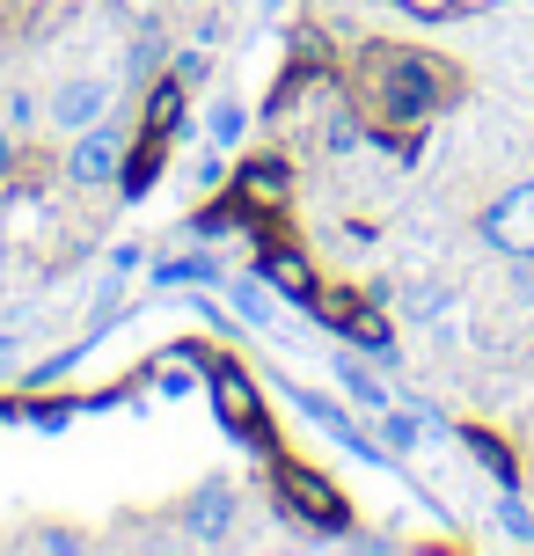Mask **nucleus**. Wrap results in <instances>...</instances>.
I'll return each instance as SVG.
<instances>
[{"label":"nucleus","instance_id":"obj_15","mask_svg":"<svg viewBox=\"0 0 534 556\" xmlns=\"http://www.w3.org/2000/svg\"><path fill=\"white\" fill-rule=\"evenodd\" d=\"M176 111H183V81H162L147 96V125H154V132H176Z\"/></svg>","mask_w":534,"mask_h":556},{"label":"nucleus","instance_id":"obj_21","mask_svg":"<svg viewBox=\"0 0 534 556\" xmlns=\"http://www.w3.org/2000/svg\"><path fill=\"white\" fill-rule=\"evenodd\" d=\"M8 162H15V132L0 125V176H8Z\"/></svg>","mask_w":534,"mask_h":556},{"label":"nucleus","instance_id":"obj_4","mask_svg":"<svg viewBox=\"0 0 534 556\" xmlns=\"http://www.w3.org/2000/svg\"><path fill=\"white\" fill-rule=\"evenodd\" d=\"M483 242L498 256H534V184H512L498 205H483Z\"/></svg>","mask_w":534,"mask_h":556},{"label":"nucleus","instance_id":"obj_10","mask_svg":"<svg viewBox=\"0 0 534 556\" xmlns=\"http://www.w3.org/2000/svg\"><path fill=\"white\" fill-rule=\"evenodd\" d=\"M285 198V162H250L242 176H234V205H279Z\"/></svg>","mask_w":534,"mask_h":556},{"label":"nucleus","instance_id":"obj_23","mask_svg":"<svg viewBox=\"0 0 534 556\" xmlns=\"http://www.w3.org/2000/svg\"><path fill=\"white\" fill-rule=\"evenodd\" d=\"M264 8H279V0H264Z\"/></svg>","mask_w":534,"mask_h":556},{"label":"nucleus","instance_id":"obj_6","mask_svg":"<svg viewBox=\"0 0 534 556\" xmlns=\"http://www.w3.org/2000/svg\"><path fill=\"white\" fill-rule=\"evenodd\" d=\"M256 278H264V286H279L285 301H301V307H315V293H322V286H315V271H308V256L285 250V242H264V256H256Z\"/></svg>","mask_w":534,"mask_h":556},{"label":"nucleus","instance_id":"obj_12","mask_svg":"<svg viewBox=\"0 0 534 556\" xmlns=\"http://www.w3.org/2000/svg\"><path fill=\"white\" fill-rule=\"evenodd\" d=\"M338 381L352 389V403H366V410H389V389H381V381H373L359 359H338Z\"/></svg>","mask_w":534,"mask_h":556},{"label":"nucleus","instance_id":"obj_22","mask_svg":"<svg viewBox=\"0 0 534 556\" xmlns=\"http://www.w3.org/2000/svg\"><path fill=\"white\" fill-rule=\"evenodd\" d=\"M8 359H15V337H0V366H8Z\"/></svg>","mask_w":534,"mask_h":556},{"label":"nucleus","instance_id":"obj_8","mask_svg":"<svg viewBox=\"0 0 534 556\" xmlns=\"http://www.w3.org/2000/svg\"><path fill=\"white\" fill-rule=\"evenodd\" d=\"M117 168H125V154H117L111 125H88V132L74 139V154H66V176H74V184H111Z\"/></svg>","mask_w":534,"mask_h":556},{"label":"nucleus","instance_id":"obj_3","mask_svg":"<svg viewBox=\"0 0 534 556\" xmlns=\"http://www.w3.org/2000/svg\"><path fill=\"white\" fill-rule=\"evenodd\" d=\"M205 389H213V410H220V425L234 432V440L264 446V403H256V389L242 381V366L213 359V366H205Z\"/></svg>","mask_w":534,"mask_h":556},{"label":"nucleus","instance_id":"obj_13","mask_svg":"<svg viewBox=\"0 0 534 556\" xmlns=\"http://www.w3.org/2000/svg\"><path fill=\"white\" fill-rule=\"evenodd\" d=\"M469 454H476V462H483L491 476H498L506 491H520V469H512V454H506L498 440H491V432H469Z\"/></svg>","mask_w":534,"mask_h":556},{"label":"nucleus","instance_id":"obj_20","mask_svg":"<svg viewBox=\"0 0 534 556\" xmlns=\"http://www.w3.org/2000/svg\"><path fill=\"white\" fill-rule=\"evenodd\" d=\"M403 8H410V15H424V23H432V15H454V0H403Z\"/></svg>","mask_w":534,"mask_h":556},{"label":"nucleus","instance_id":"obj_2","mask_svg":"<svg viewBox=\"0 0 534 556\" xmlns=\"http://www.w3.org/2000/svg\"><path fill=\"white\" fill-rule=\"evenodd\" d=\"M279 498H285V520H308L322 534H344V520H352L344 491L322 469H308V462H279Z\"/></svg>","mask_w":534,"mask_h":556},{"label":"nucleus","instance_id":"obj_16","mask_svg":"<svg viewBox=\"0 0 534 556\" xmlns=\"http://www.w3.org/2000/svg\"><path fill=\"white\" fill-rule=\"evenodd\" d=\"M162 286H205V278H220V264L213 256H176V264H162Z\"/></svg>","mask_w":534,"mask_h":556},{"label":"nucleus","instance_id":"obj_7","mask_svg":"<svg viewBox=\"0 0 534 556\" xmlns=\"http://www.w3.org/2000/svg\"><path fill=\"white\" fill-rule=\"evenodd\" d=\"M285 395H293V403H301V417H315V425H322V432H330V440H338L344 454H359V462H389V454L366 440V432L338 410V403H330V395H315V389H285Z\"/></svg>","mask_w":534,"mask_h":556},{"label":"nucleus","instance_id":"obj_9","mask_svg":"<svg viewBox=\"0 0 534 556\" xmlns=\"http://www.w3.org/2000/svg\"><path fill=\"white\" fill-rule=\"evenodd\" d=\"M183 528H191V542H227V528H234V491L227 483H205L183 505Z\"/></svg>","mask_w":534,"mask_h":556},{"label":"nucleus","instance_id":"obj_19","mask_svg":"<svg viewBox=\"0 0 534 556\" xmlns=\"http://www.w3.org/2000/svg\"><path fill=\"white\" fill-rule=\"evenodd\" d=\"M389 446H395V454H403V446H418V417H403L395 403H389Z\"/></svg>","mask_w":534,"mask_h":556},{"label":"nucleus","instance_id":"obj_17","mask_svg":"<svg viewBox=\"0 0 534 556\" xmlns=\"http://www.w3.org/2000/svg\"><path fill=\"white\" fill-rule=\"evenodd\" d=\"M205 139H213V147H234V139H242V103H213V117H205Z\"/></svg>","mask_w":534,"mask_h":556},{"label":"nucleus","instance_id":"obj_18","mask_svg":"<svg viewBox=\"0 0 534 556\" xmlns=\"http://www.w3.org/2000/svg\"><path fill=\"white\" fill-rule=\"evenodd\" d=\"M498 520H506V534H512V542H534V520H527V505L512 498V491H506V505H498Z\"/></svg>","mask_w":534,"mask_h":556},{"label":"nucleus","instance_id":"obj_1","mask_svg":"<svg viewBox=\"0 0 534 556\" xmlns=\"http://www.w3.org/2000/svg\"><path fill=\"white\" fill-rule=\"evenodd\" d=\"M373 81H381V111L395 117V125H424V117L447 103V88L454 74L440 66V59H424V52H395V45H373Z\"/></svg>","mask_w":534,"mask_h":556},{"label":"nucleus","instance_id":"obj_11","mask_svg":"<svg viewBox=\"0 0 534 556\" xmlns=\"http://www.w3.org/2000/svg\"><path fill=\"white\" fill-rule=\"evenodd\" d=\"M162 147H169V132H154V125H147L140 154H132V162L117 168V184H125V198H147V191H154V168H162Z\"/></svg>","mask_w":534,"mask_h":556},{"label":"nucleus","instance_id":"obj_14","mask_svg":"<svg viewBox=\"0 0 534 556\" xmlns=\"http://www.w3.org/2000/svg\"><path fill=\"white\" fill-rule=\"evenodd\" d=\"M234 307H242V323H256V330L279 323V307H271V293H264V278H242V286H234Z\"/></svg>","mask_w":534,"mask_h":556},{"label":"nucleus","instance_id":"obj_5","mask_svg":"<svg viewBox=\"0 0 534 556\" xmlns=\"http://www.w3.org/2000/svg\"><path fill=\"white\" fill-rule=\"evenodd\" d=\"M103 111H111V81H66L44 103V117H52L59 132H88V125H103Z\"/></svg>","mask_w":534,"mask_h":556}]
</instances>
